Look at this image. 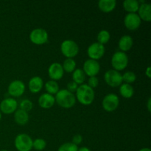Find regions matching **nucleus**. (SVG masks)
Masks as SVG:
<instances>
[{
  "label": "nucleus",
  "mask_w": 151,
  "mask_h": 151,
  "mask_svg": "<svg viewBox=\"0 0 151 151\" xmlns=\"http://www.w3.org/2000/svg\"><path fill=\"white\" fill-rule=\"evenodd\" d=\"M1 112H0V120H1Z\"/></svg>",
  "instance_id": "38"
},
{
  "label": "nucleus",
  "mask_w": 151,
  "mask_h": 151,
  "mask_svg": "<svg viewBox=\"0 0 151 151\" xmlns=\"http://www.w3.org/2000/svg\"><path fill=\"white\" fill-rule=\"evenodd\" d=\"M138 16L141 20L149 22L151 21V4L144 3L140 4L138 10Z\"/></svg>",
  "instance_id": "17"
},
{
  "label": "nucleus",
  "mask_w": 151,
  "mask_h": 151,
  "mask_svg": "<svg viewBox=\"0 0 151 151\" xmlns=\"http://www.w3.org/2000/svg\"><path fill=\"white\" fill-rule=\"evenodd\" d=\"M78 147L72 142H66L61 145L58 149V151H78Z\"/></svg>",
  "instance_id": "29"
},
{
  "label": "nucleus",
  "mask_w": 151,
  "mask_h": 151,
  "mask_svg": "<svg viewBox=\"0 0 151 151\" xmlns=\"http://www.w3.org/2000/svg\"><path fill=\"white\" fill-rule=\"evenodd\" d=\"M87 85L91 88H95L98 86L99 85V80L96 76L90 77L88 80V84Z\"/></svg>",
  "instance_id": "31"
},
{
  "label": "nucleus",
  "mask_w": 151,
  "mask_h": 151,
  "mask_svg": "<svg viewBox=\"0 0 151 151\" xmlns=\"http://www.w3.org/2000/svg\"><path fill=\"white\" fill-rule=\"evenodd\" d=\"M119 94L124 98H131L134 94V87L130 84L122 83L119 87Z\"/></svg>",
  "instance_id": "22"
},
{
  "label": "nucleus",
  "mask_w": 151,
  "mask_h": 151,
  "mask_svg": "<svg viewBox=\"0 0 151 151\" xmlns=\"http://www.w3.org/2000/svg\"><path fill=\"white\" fill-rule=\"evenodd\" d=\"M139 3L137 0H125L123 1V7L128 13H136L138 12Z\"/></svg>",
  "instance_id": "21"
},
{
  "label": "nucleus",
  "mask_w": 151,
  "mask_h": 151,
  "mask_svg": "<svg viewBox=\"0 0 151 151\" xmlns=\"http://www.w3.org/2000/svg\"><path fill=\"white\" fill-rule=\"evenodd\" d=\"M45 89L47 93L51 95L57 94L59 91V86L57 81H52V80L47 81L45 83Z\"/></svg>",
  "instance_id": "25"
},
{
  "label": "nucleus",
  "mask_w": 151,
  "mask_h": 151,
  "mask_svg": "<svg viewBox=\"0 0 151 151\" xmlns=\"http://www.w3.org/2000/svg\"><path fill=\"white\" fill-rule=\"evenodd\" d=\"M0 151H7V150H0Z\"/></svg>",
  "instance_id": "39"
},
{
  "label": "nucleus",
  "mask_w": 151,
  "mask_h": 151,
  "mask_svg": "<svg viewBox=\"0 0 151 151\" xmlns=\"http://www.w3.org/2000/svg\"><path fill=\"white\" fill-rule=\"evenodd\" d=\"M47 146V142L44 139H36L33 141L32 142V148L35 149V150L38 151H41L44 150Z\"/></svg>",
  "instance_id": "28"
},
{
  "label": "nucleus",
  "mask_w": 151,
  "mask_h": 151,
  "mask_svg": "<svg viewBox=\"0 0 151 151\" xmlns=\"http://www.w3.org/2000/svg\"><path fill=\"white\" fill-rule=\"evenodd\" d=\"M55 103L63 109H71L76 103V98L75 94L71 93L67 89L59 90L55 94Z\"/></svg>",
  "instance_id": "2"
},
{
  "label": "nucleus",
  "mask_w": 151,
  "mask_h": 151,
  "mask_svg": "<svg viewBox=\"0 0 151 151\" xmlns=\"http://www.w3.org/2000/svg\"><path fill=\"white\" fill-rule=\"evenodd\" d=\"M100 65L97 60L88 59L86 60L83 63V71L86 75L90 77H94L100 72Z\"/></svg>",
  "instance_id": "11"
},
{
  "label": "nucleus",
  "mask_w": 151,
  "mask_h": 151,
  "mask_svg": "<svg viewBox=\"0 0 151 151\" xmlns=\"http://www.w3.org/2000/svg\"><path fill=\"white\" fill-rule=\"evenodd\" d=\"M110 32L108 30H106V29H103V30L100 31L99 33L97 34V42L99 44H102V45H104V44H107L109 41V40H110Z\"/></svg>",
  "instance_id": "26"
},
{
  "label": "nucleus",
  "mask_w": 151,
  "mask_h": 151,
  "mask_svg": "<svg viewBox=\"0 0 151 151\" xmlns=\"http://www.w3.org/2000/svg\"><path fill=\"white\" fill-rule=\"evenodd\" d=\"M60 51L66 58H73L78 55L79 52V47L75 41L67 39L62 42L60 45Z\"/></svg>",
  "instance_id": "3"
},
{
  "label": "nucleus",
  "mask_w": 151,
  "mask_h": 151,
  "mask_svg": "<svg viewBox=\"0 0 151 151\" xmlns=\"http://www.w3.org/2000/svg\"><path fill=\"white\" fill-rule=\"evenodd\" d=\"M78 88V85L76 83L74 82V81H70V82L67 84V90L69 91H70L71 93H72V94H73L74 92H76Z\"/></svg>",
  "instance_id": "32"
},
{
  "label": "nucleus",
  "mask_w": 151,
  "mask_h": 151,
  "mask_svg": "<svg viewBox=\"0 0 151 151\" xmlns=\"http://www.w3.org/2000/svg\"><path fill=\"white\" fill-rule=\"evenodd\" d=\"M116 6L115 0H100L98 2V7L102 12L109 13L113 11Z\"/></svg>",
  "instance_id": "19"
},
{
  "label": "nucleus",
  "mask_w": 151,
  "mask_h": 151,
  "mask_svg": "<svg viewBox=\"0 0 151 151\" xmlns=\"http://www.w3.org/2000/svg\"><path fill=\"white\" fill-rule=\"evenodd\" d=\"M139 151H151L150 148H147V147H145V148H142L141 150Z\"/></svg>",
  "instance_id": "37"
},
{
  "label": "nucleus",
  "mask_w": 151,
  "mask_h": 151,
  "mask_svg": "<svg viewBox=\"0 0 151 151\" xmlns=\"http://www.w3.org/2000/svg\"><path fill=\"white\" fill-rule=\"evenodd\" d=\"M104 81L111 87L120 86L122 84V75L114 69H109L105 73Z\"/></svg>",
  "instance_id": "6"
},
{
  "label": "nucleus",
  "mask_w": 151,
  "mask_h": 151,
  "mask_svg": "<svg viewBox=\"0 0 151 151\" xmlns=\"http://www.w3.org/2000/svg\"><path fill=\"white\" fill-rule=\"evenodd\" d=\"M111 63L114 69L119 72L124 70L128 66V57L125 52L121 51L116 52L112 56Z\"/></svg>",
  "instance_id": "4"
},
{
  "label": "nucleus",
  "mask_w": 151,
  "mask_h": 151,
  "mask_svg": "<svg viewBox=\"0 0 151 151\" xmlns=\"http://www.w3.org/2000/svg\"><path fill=\"white\" fill-rule=\"evenodd\" d=\"M147 110H148L149 112H150L151 111V98L148 99V100H147Z\"/></svg>",
  "instance_id": "35"
},
{
  "label": "nucleus",
  "mask_w": 151,
  "mask_h": 151,
  "mask_svg": "<svg viewBox=\"0 0 151 151\" xmlns=\"http://www.w3.org/2000/svg\"><path fill=\"white\" fill-rule=\"evenodd\" d=\"M14 120L18 125H25L29 121V114L24 111L18 109L14 112Z\"/></svg>",
  "instance_id": "20"
},
{
  "label": "nucleus",
  "mask_w": 151,
  "mask_h": 151,
  "mask_svg": "<svg viewBox=\"0 0 151 151\" xmlns=\"http://www.w3.org/2000/svg\"><path fill=\"white\" fill-rule=\"evenodd\" d=\"M145 75L148 78H151V68L150 67V66H148V67L147 68V69H146Z\"/></svg>",
  "instance_id": "34"
},
{
  "label": "nucleus",
  "mask_w": 151,
  "mask_h": 151,
  "mask_svg": "<svg viewBox=\"0 0 151 151\" xmlns=\"http://www.w3.org/2000/svg\"><path fill=\"white\" fill-rule=\"evenodd\" d=\"M49 35L47 31L42 28H36L31 31L29 40L35 45H43L48 41Z\"/></svg>",
  "instance_id": "7"
},
{
  "label": "nucleus",
  "mask_w": 151,
  "mask_h": 151,
  "mask_svg": "<svg viewBox=\"0 0 151 151\" xmlns=\"http://www.w3.org/2000/svg\"><path fill=\"white\" fill-rule=\"evenodd\" d=\"M19 108H20L19 109L24 111L27 112L28 113V112L30 111L32 109V108H33V103H32V101H30L29 100H27V99L23 100L21 102L20 104H19Z\"/></svg>",
  "instance_id": "30"
},
{
  "label": "nucleus",
  "mask_w": 151,
  "mask_h": 151,
  "mask_svg": "<svg viewBox=\"0 0 151 151\" xmlns=\"http://www.w3.org/2000/svg\"><path fill=\"white\" fill-rule=\"evenodd\" d=\"M55 103V99L53 95L44 93L42 94L38 98V104L42 109H51Z\"/></svg>",
  "instance_id": "15"
},
{
  "label": "nucleus",
  "mask_w": 151,
  "mask_h": 151,
  "mask_svg": "<svg viewBox=\"0 0 151 151\" xmlns=\"http://www.w3.org/2000/svg\"><path fill=\"white\" fill-rule=\"evenodd\" d=\"M64 75V71H63L62 64L57 63H52L48 69V75L52 81H57L61 79Z\"/></svg>",
  "instance_id": "14"
},
{
  "label": "nucleus",
  "mask_w": 151,
  "mask_h": 151,
  "mask_svg": "<svg viewBox=\"0 0 151 151\" xmlns=\"http://www.w3.org/2000/svg\"><path fill=\"white\" fill-rule=\"evenodd\" d=\"M119 105V99L115 94H106L102 101L103 109L107 112H113L116 110Z\"/></svg>",
  "instance_id": "8"
},
{
  "label": "nucleus",
  "mask_w": 151,
  "mask_h": 151,
  "mask_svg": "<svg viewBox=\"0 0 151 151\" xmlns=\"http://www.w3.org/2000/svg\"><path fill=\"white\" fill-rule=\"evenodd\" d=\"M104 45L99 44L98 42H95L91 44L87 50V54L90 59L94 60H98L103 57L105 54Z\"/></svg>",
  "instance_id": "9"
},
{
  "label": "nucleus",
  "mask_w": 151,
  "mask_h": 151,
  "mask_svg": "<svg viewBox=\"0 0 151 151\" xmlns=\"http://www.w3.org/2000/svg\"><path fill=\"white\" fill-rule=\"evenodd\" d=\"M18 103L14 98H5L0 103V112L4 114H11L17 110Z\"/></svg>",
  "instance_id": "13"
},
{
  "label": "nucleus",
  "mask_w": 151,
  "mask_h": 151,
  "mask_svg": "<svg viewBox=\"0 0 151 151\" xmlns=\"http://www.w3.org/2000/svg\"><path fill=\"white\" fill-rule=\"evenodd\" d=\"M8 94L13 97H19L22 96L25 91V84L23 81L16 80L12 81L7 88Z\"/></svg>",
  "instance_id": "12"
},
{
  "label": "nucleus",
  "mask_w": 151,
  "mask_h": 151,
  "mask_svg": "<svg viewBox=\"0 0 151 151\" xmlns=\"http://www.w3.org/2000/svg\"><path fill=\"white\" fill-rule=\"evenodd\" d=\"M32 139L29 135L26 134H20L16 137L14 145L18 151H30L32 149Z\"/></svg>",
  "instance_id": "5"
},
{
  "label": "nucleus",
  "mask_w": 151,
  "mask_h": 151,
  "mask_svg": "<svg viewBox=\"0 0 151 151\" xmlns=\"http://www.w3.org/2000/svg\"><path fill=\"white\" fill-rule=\"evenodd\" d=\"M122 82H125V83L130 84L135 82V81L137 80V75L135 73H134L133 72L131 71H128V72H125L123 75H122Z\"/></svg>",
  "instance_id": "27"
},
{
  "label": "nucleus",
  "mask_w": 151,
  "mask_h": 151,
  "mask_svg": "<svg viewBox=\"0 0 151 151\" xmlns=\"http://www.w3.org/2000/svg\"><path fill=\"white\" fill-rule=\"evenodd\" d=\"M133 45H134V40H133L132 37L127 35L121 37L119 43H118L119 50H120L121 52H123L129 51L132 48Z\"/></svg>",
  "instance_id": "18"
},
{
  "label": "nucleus",
  "mask_w": 151,
  "mask_h": 151,
  "mask_svg": "<svg viewBox=\"0 0 151 151\" xmlns=\"http://www.w3.org/2000/svg\"><path fill=\"white\" fill-rule=\"evenodd\" d=\"M86 74L81 69H76L72 72V81L78 85H82L86 81Z\"/></svg>",
  "instance_id": "23"
},
{
  "label": "nucleus",
  "mask_w": 151,
  "mask_h": 151,
  "mask_svg": "<svg viewBox=\"0 0 151 151\" xmlns=\"http://www.w3.org/2000/svg\"><path fill=\"white\" fill-rule=\"evenodd\" d=\"M62 67L64 72L72 73L76 69V62L73 58H66L63 61Z\"/></svg>",
  "instance_id": "24"
},
{
  "label": "nucleus",
  "mask_w": 151,
  "mask_h": 151,
  "mask_svg": "<svg viewBox=\"0 0 151 151\" xmlns=\"http://www.w3.org/2000/svg\"><path fill=\"white\" fill-rule=\"evenodd\" d=\"M44 86V81L42 78L38 76H35L29 80L28 83V88L32 94H37L41 91Z\"/></svg>",
  "instance_id": "16"
},
{
  "label": "nucleus",
  "mask_w": 151,
  "mask_h": 151,
  "mask_svg": "<svg viewBox=\"0 0 151 151\" xmlns=\"http://www.w3.org/2000/svg\"><path fill=\"white\" fill-rule=\"evenodd\" d=\"M75 93H76L75 94L76 100L84 106L91 105L95 97L94 89L90 88L87 84L80 85Z\"/></svg>",
  "instance_id": "1"
},
{
  "label": "nucleus",
  "mask_w": 151,
  "mask_h": 151,
  "mask_svg": "<svg viewBox=\"0 0 151 151\" xmlns=\"http://www.w3.org/2000/svg\"><path fill=\"white\" fill-rule=\"evenodd\" d=\"M142 20L137 13H128L124 19V24L125 27L131 31H135L141 25Z\"/></svg>",
  "instance_id": "10"
},
{
  "label": "nucleus",
  "mask_w": 151,
  "mask_h": 151,
  "mask_svg": "<svg viewBox=\"0 0 151 151\" xmlns=\"http://www.w3.org/2000/svg\"><path fill=\"white\" fill-rule=\"evenodd\" d=\"M82 142H83V137L82 136L80 135V134H76V135H75L73 137H72V142L73 143V144L76 145L77 146H78V145L81 144Z\"/></svg>",
  "instance_id": "33"
},
{
  "label": "nucleus",
  "mask_w": 151,
  "mask_h": 151,
  "mask_svg": "<svg viewBox=\"0 0 151 151\" xmlns=\"http://www.w3.org/2000/svg\"><path fill=\"white\" fill-rule=\"evenodd\" d=\"M78 151H91V150H90L89 148H88V147H81L80 149H78Z\"/></svg>",
  "instance_id": "36"
}]
</instances>
